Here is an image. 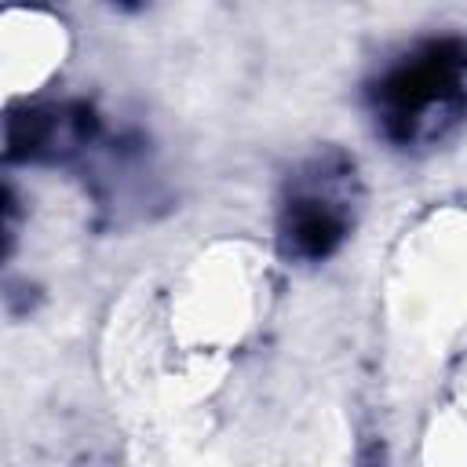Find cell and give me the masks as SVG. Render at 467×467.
Here are the masks:
<instances>
[{"mask_svg":"<svg viewBox=\"0 0 467 467\" xmlns=\"http://www.w3.org/2000/svg\"><path fill=\"white\" fill-rule=\"evenodd\" d=\"M390 299L394 321L427 347L460 332L467 321V215L441 212L409 237Z\"/></svg>","mask_w":467,"mask_h":467,"instance_id":"7a4b0ae2","label":"cell"},{"mask_svg":"<svg viewBox=\"0 0 467 467\" xmlns=\"http://www.w3.org/2000/svg\"><path fill=\"white\" fill-rule=\"evenodd\" d=\"M423 460L467 463V365L452 379L445 401L438 405V412L423 434Z\"/></svg>","mask_w":467,"mask_h":467,"instance_id":"277c9868","label":"cell"},{"mask_svg":"<svg viewBox=\"0 0 467 467\" xmlns=\"http://www.w3.org/2000/svg\"><path fill=\"white\" fill-rule=\"evenodd\" d=\"M69 33L58 15L44 7H7L0 26V69L4 91L36 95L66 62Z\"/></svg>","mask_w":467,"mask_h":467,"instance_id":"3957f363","label":"cell"},{"mask_svg":"<svg viewBox=\"0 0 467 467\" xmlns=\"http://www.w3.org/2000/svg\"><path fill=\"white\" fill-rule=\"evenodd\" d=\"M266 263L248 244L201 252L168 299V354L179 379L219 376L226 354L241 347L263 317Z\"/></svg>","mask_w":467,"mask_h":467,"instance_id":"6da1fadb","label":"cell"}]
</instances>
